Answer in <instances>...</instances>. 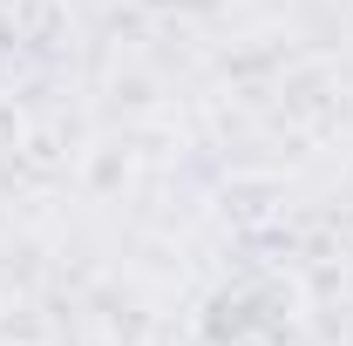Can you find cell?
Instances as JSON below:
<instances>
[{
	"label": "cell",
	"mask_w": 353,
	"mask_h": 346,
	"mask_svg": "<svg viewBox=\"0 0 353 346\" xmlns=\"http://www.w3.org/2000/svg\"><path fill=\"white\" fill-rule=\"evenodd\" d=\"M292 326V292H279L272 305L252 299V285H224L218 299H211V319H204V333L218 346H238L252 340V333H285Z\"/></svg>",
	"instance_id": "obj_1"
}]
</instances>
